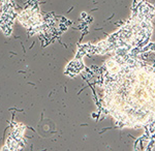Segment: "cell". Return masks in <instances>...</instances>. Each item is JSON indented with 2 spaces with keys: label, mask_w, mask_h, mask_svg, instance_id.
I'll return each instance as SVG.
<instances>
[{
  "label": "cell",
  "mask_w": 155,
  "mask_h": 151,
  "mask_svg": "<svg viewBox=\"0 0 155 151\" xmlns=\"http://www.w3.org/2000/svg\"><path fill=\"white\" fill-rule=\"evenodd\" d=\"M104 108L122 127H146L155 121V69L137 58L106 62Z\"/></svg>",
  "instance_id": "6da1fadb"
}]
</instances>
